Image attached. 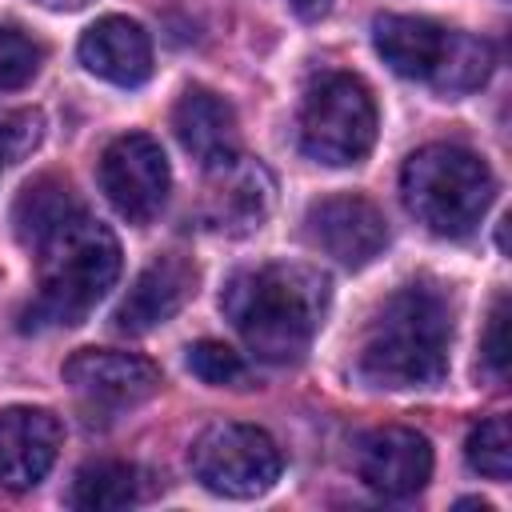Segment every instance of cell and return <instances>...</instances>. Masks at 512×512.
<instances>
[{
  "label": "cell",
  "instance_id": "cell-1",
  "mask_svg": "<svg viewBox=\"0 0 512 512\" xmlns=\"http://www.w3.org/2000/svg\"><path fill=\"white\" fill-rule=\"evenodd\" d=\"M328 296L332 288L320 268L272 260L236 272L224 284L220 308L252 356L268 364H296L324 324Z\"/></svg>",
  "mask_w": 512,
  "mask_h": 512
},
{
  "label": "cell",
  "instance_id": "cell-2",
  "mask_svg": "<svg viewBox=\"0 0 512 512\" xmlns=\"http://www.w3.org/2000/svg\"><path fill=\"white\" fill-rule=\"evenodd\" d=\"M452 312L436 288L392 292L364 328L356 352V376L368 388H436L448 376Z\"/></svg>",
  "mask_w": 512,
  "mask_h": 512
},
{
  "label": "cell",
  "instance_id": "cell-3",
  "mask_svg": "<svg viewBox=\"0 0 512 512\" xmlns=\"http://www.w3.org/2000/svg\"><path fill=\"white\" fill-rule=\"evenodd\" d=\"M36 252V300L24 312V328H72L80 324L120 276V244L112 228L76 208L60 220Z\"/></svg>",
  "mask_w": 512,
  "mask_h": 512
},
{
  "label": "cell",
  "instance_id": "cell-4",
  "mask_svg": "<svg viewBox=\"0 0 512 512\" xmlns=\"http://www.w3.org/2000/svg\"><path fill=\"white\" fill-rule=\"evenodd\" d=\"M372 44L396 76L432 84L444 96L476 92L496 64L488 40L440 28L424 16H376Z\"/></svg>",
  "mask_w": 512,
  "mask_h": 512
},
{
  "label": "cell",
  "instance_id": "cell-5",
  "mask_svg": "<svg viewBox=\"0 0 512 512\" xmlns=\"http://www.w3.org/2000/svg\"><path fill=\"white\" fill-rule=\"evenodd\" d=\"M496 180L488 164L456 144H428L404 160L400 196L404 208L436 236H468L492 204Z\"/></svg>",
  "mask_w": 512,
  "mask_h": 512
},
{
  "label": "cell",
  "instance_id": "cell-6",
  "mask_svg": "<svg viewBox=\"0 0 512 512\" xmlns=\"http://www.w3.org/2000/svg\"><path fill=\"white\" fill-rule=\"evenodd\" d=\"M300 148L328 168L360 164L376 144V100L352 72L320 76L300 108Z\"/></svg>",
  "mask_w": 512,
  "mask_h": 512
},
{
  "label": "cell",
  "instance_id": "cell-7",
  "mask_svg": "<svg viewBox=\"0 0 512 512\" xmlns=\"http://www.w3.org/2000/svg\"><path fill=\"white\" fill-rule=\"evenodd\" d=\"M192 476L228 500L264 496L284 468L276 440L256 424H212L192 440Z\"/></svg>",
  "mask_w": 512,
  "mask_h": 512
},
{
  "label": "cell",
  "instance_id": "cell-8",
  "mask_svg": "<svg viewBox=\"0 0 512 512\" xmlns=\"http://www.w3.org/2000/svg\"><path fill=\"white\" fill-rule=\"evenodd\" d=\"M168 180V156L144 132L116 136L100 156V188L108 204L132 224H148L164 208Z\"/></svg>",
  "mask_w": 512,
  "mask_h": 512
},
{
  "label": "cell",
  "instance_id": "cell-9",
  "mask_svg": "<svg viewBox=\"0 0 512 512\" xmlns=\"http://www.w3.org/2000/svg\"><path fill=\"white\" fill-rule=\"evenodd\" d=\"M64 384L92 408H136L160 392V368L132 352L112 348H80L64 364Z\"/></svg>",
  "mask_w": 512,
  "mask_h": 512
},
{
  "label": "cell",
  "instance_id": "cell-10",
  "mask_svg": "<svg viewBox=\"0 0 512 512\" xmlns=\"http://www.w3.org/2000/svg\"><path fill=\"white\" fill-rule=\"evenodd\" d=\"M304 232H308L312 248H320L324 256H332L344 268L372 264L388 244L384 212L372 200L352 196V192L316 200L304 216Z\"/></svg>",
  "mask_w": 512,
  "mask_h": 512
},
{
  "label": "cell",
  "instance_id": "cell-11",
  "mask_svg": "<svg viewBox=\"0 0 512 512\" xmlns=\"http://www.w3.org/2000/svg\"><path fill=\"white\" fill-rule=\"evenodd\" d=\"M272 200H276L272 172L260 160L240 152L236 160H228L220 168H208L200 216L212 232L244 236V232H256L268 220Z\"/></svg>",
  "mask_w": 512,
  "mask_h": 512
},
{
  "label": "cell",
  "instance_id": "cell-12",
  "mask_svg": "<svg viewBox=\"0 0 512 512\" xmlns=\"http://www.w3.org/2000/svg\"><path fill=\"white\" fill-rule=\"evenodd\" d=\"M356 472L372 492L388 500H404L428 484L432 444L416 428H400V424L372 428L356 440Z\"/></svg>",
  "mask_w": 512,
  "mask_h": 512
},
{
  "label": "cell",
  "instance_id": "cell-13",
  "mask_svg": "<svg viewBox=\"0 0 512 512\" xmlns=\"http://www.w3.org/2000/svg\"><path fill=\"white\" fill-rule=\"evenodd\" d=\"M64 428L48 408L0 412V484L12 492L36 488L60 456Z\"/></svg>",
  "mask_w": 512,
  "mask_h": 512
},
{
  "label": "cell",
  "instance_id": "cell-14",
  "mask_svg": "<svg viewBox=\"0 0 512 512\" xmlns=\"http://www.w3.org/2000/svg\"><path fill=\"white\" fill-rule=\"evenodd\" d=\"M196 292V268L184 256H156L128 288V296L120 300L112 324L124 336H144L160 324H168L188 296Z\"/></svg>",
  "mask_w": 512,
  "mask_h": 512
},
{
  "label": "cell",
  "instance_id": "cell-15",
  "mask_svg": "<svg viewBox=\"0 0 512 512\" xmlns=\"http://www.w3.org/2000/svg\"><path fill=\"white\" fill-rule=\"evenodd\" d=\"M172 128L180 148L208 172L240 156V124L224 96L212 88H184L172 108Z\"/></svg>",
  "mask_w": 512,
  "mask_h": 512
},
{
  "label": "cell",
  "instance_id": "cell-16",
  "mask_svg": "<svg viewBox=\"0 0 512 512\" xmlns=\"http://www.w3.org/2000/svg\"><path fill=\"white\" fill-rule=\"evenodd\" d=\"M80 64L120 88H136L152 76V40L128 16H104L80 36Z\"/></svg>",
  "mask_w": 512,
  "mask_h": 512
},
{
  "label": "cell",
  "instance_id": "cell-17",
  "mask_svg": "<svg viewBox=\"0 0 512 512\" xmlns=\"http://www.w3.org/2000/svg\"><path fill=\"white\" fill-rule=\"evenodd\" d=\"M140 500V472L124 460H92L76 472L68 488V504L84 512H104V508H128Z\"/></svg>",
  "mask_w": 512,
  "mask_h": 512
},
{
  "label": "cell",
  "instance_id": "cell-18",
  "mask_svg": "<svg viewBox=\"0 0 512 512\" xmlns=\"http://www.w3.org/2000/svg\"><path fill=\"white\" fill-rule=\"evenodd\" d=\"M76 196L64 180L56 176H40L32 180L20 196H16V208H12V224H16V236L24 248H32L36 240H44L60 220H68L76 212Z\"/></svg>",
  "mask_w": 512,
  "mask_h": 512
},
{
  "label": "cell",
  "instance_id": "cell-19",
  "mask_svg": "<svg viewBox=\"0 0 512 512\" xmlns=\"http://www.w3.org/2000/svg\"><path fill=\"white\" fill-rule=\"evenodd\" d=\"M464 456H468V464H472L480 476L504 484V480L512 476V428H508V416H488V420H480V424L468 432Z\"/></svg>",
  "mask_w": 512,
  "mask_h": 512
},
{
  "label": "cell",
  "instance_id": "cell-20",
  "mask_svg": "<svg viewBox=\"0 0 512 512\" xmlns=\"http://www.w3.org/2000/svg\"><path fill=\"white\" fill-rule=\"evenodd\" d=\"M44 64V44L32 40L28 32L4 24L0 28V92H16L24 88Z\"/></svg>",
  "mask_w": 512,
  "mask_h": 512
},
{
  "label": "cell",
  "instance_id": "cell-21",
  "mask_svg": "<svg viewBox=\"0 0 512 512\" xmlns=\"http://www.w3.org/2000/svg\"><path fill=\"white\" fill-rule=\"evenodd\" d=\"M188 368L192 376H200L204 384H240L244 380V360L240 352H232L224 340H200L188 348Z\"/></svg>",
  "mask_w": 512,
  "mask_h": 512
},
{
  "label": "cell",
  "instance_id": "cell-22",
  "mask_svg": "<svg viewBox=\"0 0 512 512\" xmlns=\"http://www.w3.org/2000/svg\"><path fill=\"white\" fill-rule=\"evenodd\" d=\"M480 352H484L488 372H492L496 380H504V376H508V296H496L492 316H488V328H484V344H480Z\"/></svg>",
  "mask_w": 512,
  "mask_h": 512
},
{
  "label": "cell",
  "instance_id": "cell-23",
  "mask_svg": "<svg viewBox=\"0 0 512 512\" xmlns=\"http://www.w3.org/2000/svg\"><path fill=\"white\" fill-rule=\"evenodd\" d=\"M40 140V112H16L0 120V160H16Z\"/></svg>",
  "mask_w": 512,
  "mask_h": 512
},
{
  "label": "cell",
  "instance_id": "cell-24",
  "mask_svg": "<svg viewBox=\"0 0 512 512\" xmlns=\"http://www.w3.org/2000/svg\"><path fill=\"white\" fill-rule=\"evenodd\" d=\"M288 4H292V12H296L300 20H308V24L324 20V16H328V8H332V0H288Z\"/></svg>",
  "mask_w": 512,
  "mask_h": 512
},
{
  "label": "cell",
  "instance_id": "cell-25",
  "mask_svg": "<svg viewBox=\"0 0 512 512\" xmlns=\"http://www.w3.org/2000/svg\"><path fill=\"white\" fill-rule=\"evenodd\" d=\"M40 4H48V8H80L88 0H40Z\"/></svg>",
  "mask_w": 512,
  "mask_h": 512
}]
</instances>
